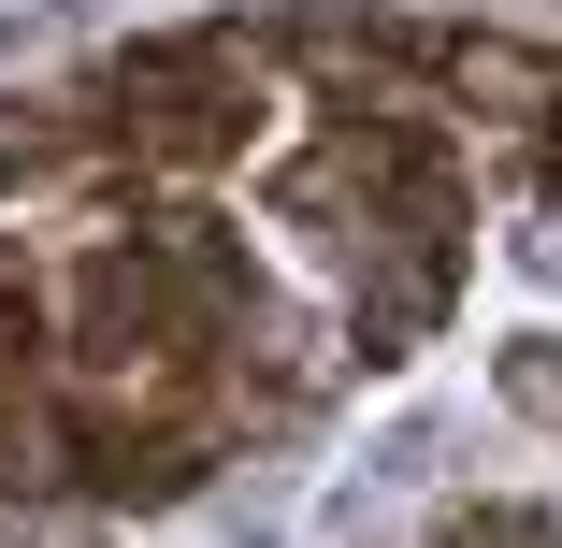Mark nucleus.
Wrapping results in <instances>:
<instances>
[{
	"instance_id": "obj_1",
	"label": "nucleus",
	"mask_w": 562,
	"mask_h": 548,
	"mask_svg": "<svg viewBox=\"0 0 562 548\" xmlns=\"http://www.w3.org/2000/svg\"><path fill=\"white\" fill-rule=\"evenodd\" d=\"M246 101H260V58L246 44H145L116 72V145L145 159H216L246 131Z\"/></svg>"
},
{
	"instance_id": "obj_2",
	"label": "nucleus",
	"mask_w": 562,
	"mask_h": 548,
	"mask_svg": "<svg viewBox=\"0 0 562 548\" xmlns=\"http://www.w3.org/2000/svg\"><path fill=\"white\" fill-rule=\"evenodd\" d=\"M447 548H562V534H548V519H462Z\"/></svg>"
},
{
	"instance_id": "obj_3",
	"label": "nucleus",
	"mask_w": 562,
	"mask_h": 548,
	"mask_svg": "<svg viewBox=\"0 0 562 548\" xmlns=\"http://www.w3.org/2000/svg\"><path fill=\"white\" fill-rule=\"evenodd\" d=\"M44 159V116H30V101H0V174H30Z\"/></svg>"
}]
</instances>
